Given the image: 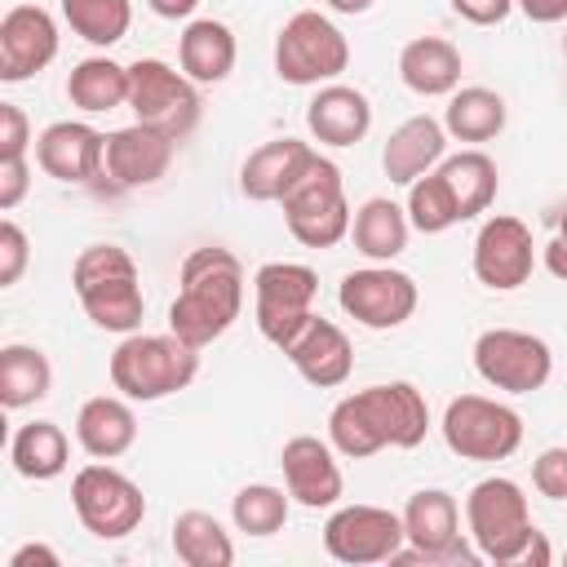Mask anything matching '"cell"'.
<instances>
[{
    "label": "cell",
    "instance_id": "6da1fadb",
    "mask_svg": "<svg viewBox=\"0 0 567 567\" xmlns=\"http://www.w3.org/2000/svg\"><path fill=\"white\" fill-rule=\"evenodd\" d=\"M430 434V403L412 381H381L346 394L328 412V443L350 456H377L381 447H416Z\"/></svg>",
    "mask_w": 567,
    "mask_h": 567
},
{
    "label": "cell",
    "instance_id": "7a4b0ae2",
    "mask_svg": "<svg viewBox=\"0 0 567 567\" xmlns=\"http://www.w3.org/2000/svg\"><path fill=\"white\" fill-rule=\"evenodd\" d=\"M244 310V266L230 248H195L182 261V288L168 306V332L204 350L230 332Z\"/></svg>",
    "mask_w": 567,
    "mask_h": 567
},
{
    "label": "cell",
    "instance_id": "3957f363",
    "mask_svg": "<svg viewBox=\"0 0 567 567\" xmlns=\"http://www.w3.org/2000/svg\"><path fill=\"white\" fill-rule=\"evenodd\" d=\"M71 288L102 332H137L146 297L137 284V261L120 244H89L71 266Z\"/></svg>",
    "mask_w": 567,
    "mask_h": 567
},
{
    "label": "cell",
    "instance_id": "277c9868",
    "mask_svg": "<svg viewBox=\"0 0 567 567\" xmlns=\"http://www.w3.org/2000/svg\"><path fill=\"white\" fill-rule=\"evenodd\" d=\"M199 372V350L177 332H128L111 354V385L133 403H155L186 390Z\"/></svg>",
    "mask_w": 567,
    "mask_h": 567
},
{
    "label": "cell",
    "instance_id": "5b68a950",
    "mask_svg": "<svg viewBox=\"0 0 567 567\" xmlns=\"http://www.w3.org/2000/svg\"><path fill=\"white\" fill-rule=\"evenodd\" d=\"M284 204V221L292 230L297 244L306 248H332L350 235V204H346V186H341V168L328 155H310V164L301 168V177L288 186Z\"/></svg>",
    "mask_w": 567,
    "mask_h": 567
},
{
    "label": "cell",
    "instance_id": "8992f818",
    "mask_svg": "<svg viewBox=\"0 0 567 567\" xmlns=\"http://www.w3.org/2000/svg\"><path fill=\"white\" fill-rule=\"evenodd\" d=\"M465 527H470V540H474L478 558H487V563H518L523 545L536 532L523 487L514 478H501V474L470 487Z\"/></svg>",
    "mask_w": 567,
    "mask_h": 567
},
{
    "label": "cell",
    "instance_id": "52a82bcc",
    "mask_svg": "<svg viewBox=\"0 0 567 567\" xmlns=\"http://www.w3.org/2000/svg\"><path fill=\"white\" fill-rule=\"evenodd\" d=\"M350 66V44L319 9L292 13L275 35V71L284 84H332Z\"/></svg>",
    "mask_w": 567,
    "mask_h": 567
},
{
    "label": "cell",
    "instance_id": "ba28073f",
    "mask_svg": "<svg viewBox=\"0 0 567 567\" xmlns=\"http://www.w3.org/2000/svg\"><path fill=\"white\" fill-rule=\"evenodd\" d=\"M439 430L461 461H505L523 443V416L487 394H456L443 408Z\"/></svg>",
    "mask_w": 567,
    "mask_h": 567
},
{
    "label": "cell",
    "instance_id": "9c48e42d",
    "mask_svg": "<svg viewBox=\"0 0 567 567\" xmlns=\"http://www.w3.org/2000/svg\"><path fill=\"white\" fill-rule=\"evenodd\" d=\"M315 297H319V275L310 266H301V261H266L252 275L257 332L275 350H284L306 328V319L315 315Z\"/></svg>",
    "mask_w": 567,
    "mask_h": 567
},
{
    "label": "cell",
    "instance_id": "30bf717a",
    "mask_svg": "<svg viewBox=\"0 0 567 567\" xmlns=\"http://www.w3.org/2000/svg\"><path fill=\"white\" fill-rule=\"evenodd\" d=\"M71 505H75V518L84 523V532H93L97 540H124L146 518L142 487L128 474H120L115 465H102V461L75 470Z\"/></svg>",
    "mask_w": 567,
    "mask_h": 567
},
{
    "label": "cell",
    "instance_id": "8fae6325",
    "mask_svg": "<svg viewBox=\"0 0 567 567\" xmlns=\"http://www.w3.org/2000/svg\"><path fill=\"white\" fill-rule=\"evenodd\" d=\"M128 106H133L137 124H151V128L168 133L173 142H182L199 124L195 80L159 58H137L128 66Z\"/></svg>",
    "mask_w": 567,
    "mask_h": 567
},
{
    "label": "cell",
    "instance_id": "7c38bea8",
    "mask_svg": "<svg viewBox=\"0 0 567 567\" xmlns=\"http://www.w3.org/2000/svg\"><path fill=\"white\" fill-rule=\"evenodd\" d=\"M403 532L408 549H399L390 563H439V567H461L474 563L478 549L461 540V509L456 496L443 487H421L403 505Z\"/></svg>",
    "mask_w": 567,
    "mask_h": 567
},
{
    "label": "cell",
    "instance_id": "4fadbf2b",
    "mask_svg": "<svg viewBox=\"0 0 567 567\" xmlns=\"http://www.w3.org/2000/svg\"><path fill=\"white\" fill-rule=\"evenodd\" d=\"M474 372L505 394H532L554 372V350L545 337L523 328H487L474 341Z\"/></svg>",
    "mask_w": 567,
    "mask_h": 567
},
{
    "label": "cell",
    "instance_id": "5bb4252c",
    "mask_svg": "<svg viewBox=\"0 0 567 567\" xmlns=\"http://www.w3.org/2000/svg\"><path fill=\"white\" fill-rule=\"evenodd\" d=\"M337 301L354 323H363L372 332H390V328L412 319L421 292H416V279L408 270H394L390 261H372V266L350 270L341 279Z\"/></svg>",
    "mask_w": 567,
    "mask_h": 567
},
{
    "label": "cell",
    "instance_id": "9a60e30c",
    "mask_svg": "<svg viewBox=\"0 0 567 567\" xmlns=\"http://www.w3.org/2000/svg\"><path fill=\"white\" fill-rule=\"evenodd\" d=\"M403 545H408L403 514H394L385 505H341L323 523V549L350 567L390 563Z\"/></svg>",
    "mask_w": 567,
    "mask_h": 567
},
{
    "label": "cell",
    "instance_id": "2e32d148",
    "mask_svg": "<svg viewBox=\"0 0 567 567\" xmlns=\"http://www.w3.org/2000/svg\"><path fill=\"white\" fill-rule=\"evenodd\" d=\"M536 270V239L527 221L496 213L478 226L474 235V279L492 292H514L532 279Z\"/></svg>",
    "mask_w": 567,
    "mask_h": 567
},
{
    "label": "cell",
    "instance_id": "e0dca14e",
    "mask_svg": "<svg viewBox=\"0 0 567 567\" xmlns=\"http://www.w3.org/2000/svg\"><path fill=\"white\" fill-rule=\"evenodd\" d=\"M58 58V22L40 4H13L0 18V80L22 84Z\"/></svg>",
    "mask_w": 567,
    "mask_h": 567
},
{
    "label": "cell",
    "instance_id": "ac0fdd59",
    "mask_svg": "<svg viewBox=\"0 0 567 567\" xmlns=\"http://www.w3.org/2000/svg\"><path fill=\"white\" fill-rule=\"evenodd\" d=\"M35 164L71 186L106 177V137L84 120H58L35 137Z\"/></svg>",
    "mask_w": 567,
    "mask_h": 567
},
{
    "label": "cell",
    "instance_id": "d6986e66",
    "mask_svg": "<svg viewBox=\"0 0 567 567\" xmlns=\"http://www.w3.org/2000/svg\"><path fill=\"white\" fill-rule=\"evenodd\" d=\"M337 447L315 439V434H297L284 443L279 452V465H284V487L297 505L306 509H328L341 501L346 492V478H341V465L332 456Z\"/></svg>",
    "mask_w": 567,
    "mask_h": 567
},
{
    "label": "cell",
    "instance_id": "ffe728a7",
    "mask_svg": "<svg viewBox=\"0 0 567 567\" xmlns=\"http://www.w3.org/2000/svg\"><path fill=\"white\" fill-rule=\"evenodd\" d=\"M173 151L177 142L151 124H128V128H115L106 137V177L115 190H137V186H151L168 173L173 164Z\"/></svg>",
    "mask_w": 567,
    "mask_h": 567
},
{
    "label": "cell",
    "instance_id": "44dd1931",
    "mask_svg": "<svg viewBox=\"0 0 567 567\" xmlns=\"http://www.w3.org/2000/svg\"><path fill=\"white\" fill-rule=\"evenodd\" d=\"M288 363L301 372V381H310L315 390H337L350 381L354 372V350H350V337L323 319V315H310L306 328L284 346Z\"/></svg>",
    "mask_w": 567,
    "mask_h": 567
},
{
    "label": "cell",
    "instance_id": "7402d4cb",
    "mask_svg": "<svg viewBox=\"0 0 567 567\" xmlns=\"http://www.w3.org/2000/svg\"><path fill=\"white\" fill-rule=\"evenodd\" d=\"M443 151H447V128L443 120L434 115H412L403 120L385 146H381V168L394 186H412L416 177L434 173V164H443Z\"/></svg>",
    "mask_w": 567,
    "mask_h": 567
},
{
    "label": "cell",
    "instance_id": "603a6c76",
    "mask_svg": "<svg viewBox=\"0 0 567 567\" xmlns=\"http://www.w3.org/2000/svg\"><path fill=\"white\" fill-rule=\"evenodd\" d=\"M306 128L323 146H354L372 128V102L350 84H319V93L306 106Z\"/></svg>",
    "mask_w": 567,
    "mask_h": 567
},
{
    "label": "cell",
    "instance_id": "cb8c5ba5",
    "mask_svg": "<svg viewBox=\"0 0 567 567\" xmlns=\"http://www.w3.org/2000/svg\"><path fill=\"white\" fill-rule=\"evenodd\" d=\"M315 146L301 142V137H275V142H261L244 168H239V190L257 204H279L288 195V186L301 177V168L310 164Z\"/></svg>",
    "mask_w": 567,
    "mask_h": 567
},
{
    "label": "cell",
    "instance_id": "d4e9b609",
    "mask_svg": "<svg viewBox=\"0 0 567 567\" xmlns=\"http://www.w3.org/2000/svg\"><path fill=\"white\" fill-rule=\"evenodd\" d=\"M399 80L421 97H452L461 89V49L443 35H416L399 49Z\"/></svg>",
    "mask_w": 567,
    "mask_h": 567
},
{
    "label": "cell",
    "instance_id": "484cf974",
    "mask_svg": "<svg viewBox=\"0 0 567 567\" xmlns=\"http://www.w3.org/2000/svg\"><path fill=\"white\" fill-rule=\"evenodd\" d=\"M133 399H115V394H97L80 408L75 416V439L93 461H115L137 443V416L128 408Z\"/></svg>",
    "mask_w": 567,
    "mask_h": 567
},
{
    "label": "cell",
    "instance_id": "4316f807",
    "mask_svg": "<svg viewBox=\"0 0 567 567\" xmlns=\"http://www.w3.org/2000/svg\"><path fill=\"white\" fill-rule=\"evenodd\" d=\"M235 31L217 18H195L186 22L177 40V62L195 84H221L235 71Z\"/></svg>",
    "mask_w": 567,
    "mask_h": 567
},
{
    "label": "cell",
    "instance_id": "83f0119b",
    "mask_svg": "<svg viewBox=\"0 0 567 567\" xmlns=\"http://www.w3.org/2000/svg\"><path fill=\"white\" fill-rule=\"evenodd\" d=\"M408 208H399L394 199L377 195V199H363L354 208V221H350V239L354 248L368 257V261H394L403 248H408Z\"/></svg>",
    "mask_w": 567,
    "mask_h": 567
},
{
    "label": "cell",
    "instance_id": "f1b7e54d",
    "mask_svg": "<svg viewBox=\"0 0 567 567\" xmlns=\"http://www.w3.org/2000/svg\"><path fill=\"white\" fill-rule=\"evenodd\" d=\"M439 173H443V182H447V190H452V199H456V208H461V221L487 213L492 199H496V190H501V173H496V164H492L483 151L443 155Z\"/></svg>",
    "mask_w": 567,
    "mask_h": 567
},
{
    "label": "cell",
    "instance_id": "f546056e",
    "mask_svg": "<svg viewBox=\"0 0 567 567\" xmlns=\"http://www.w3.org/2000/svg\"><path fill=\"white\" fill-rule=\"evenodd\" d=\"M66 97L89 115L128 106V66H120L115 58H84L66 75Z\"/></svg>",
    "mask_w": 567,
    "mask_h": 567
},
{
    "label": "cell",
    "instance_id": "4dcf8cb0",
    "mask_svg": "<svg viewBox=\"0 0 567 567\" xmlns=\"http://www.w3.org/2000/svg\"><path fill=\"white\" fill-rule=\"evenodd\" d=\"M505 97L496 89H483V84H470V89H456L447 97V111H443V128L447 137L456 142H492L501 128H505Z\"/></svg>",
    "mask_w": 567,
    "mask_h": 567
},
{
    "label": "cell",
    "instance_id": "1f68e13d",
    "mask_svg": "<svg viewBox=\"0 0 567 567\" xmlns=\"http://www.w3.org/2000/svg\"><path fill=\"white\" fill-rule=\"evenodd\" d=\"M49 385H53V368H49L44 350L22 346V341L0 350V403L9 412L40 403L49 394Z\"/></svg>",
    "mask_w": 567,
    "mask_h": 567
},
{
    "label": "cell",
    "instance_id": "d6a6232c",
    "mask_svg": "<svg viewBox=\"0 0 567 567\" xmlns=\"http://www.w3.org/2000/svg\"><path fill=\"white\" fill-rule=\"evenodd\" d=\"M66 456H71V443L62 434V425L53 421H31V425H18L13 443H9V461L22 478H58L66 470Z\"/></svg>",
    "mask_w": 567,
    "mask_h": 567
},
{
    "label": "cell",
    "instance_id": "836d02e7",
    "mask_svg": "<svg viewBox=\"0 0 567 567\" xmlns=\"http://www.w3.org/2000/svg\"><path fill=\"white\" fill-rule=\"evenodd\" d=\"M173 554L186 567H230L235 563L230 532L204 509H186L173 518Z\"/></svg>",
    "mask_w": 567,
    "mask_h": 567
},
{
    "label": "cell",
    "instance_id": "e575fe53",
    "mask_svg": "<svg viewBox=\"0 0 567 567\" xmlns=\"http://www.w3.org/2000/svg\"><path fill=\"white\" fill-rule=\"evenodd\" d=\"M62 18L93 49H111V44H120L128 35L133 4L128 0H62Z\"/></svg>",
    "mask_w": 567,
    "mask_h": 567
},
{
    "label": "cell",
    "instance_id": "d590c367",
    "mask_svg": "<svg viewBox=\"0 0 567 567\" xmlns=\"http://www.w3.org/2000/svg\"><path fill=\"white\" fill-rule=\"evenodd\" d=\"M288 505L292 496L284 487H270V483H248L235 492L230 501V518L244 536H275L284 523H288Z\"/></svg>",
    "mask_w": 567,
    "mask_h": 567
},
{
    "label": "cell",
    "instance_id": "8d00e7d4",
    "mask_svg": "<svg viewBox=\"0 0 567 567\" xmlns=\"http://www.w3.org/2000/svg\"><path fill=\"white\" fill-rule=\"evenodd\" d=\"M408 221L421 235H443V230H452L461 221V208H456V199H452V190H447L439 168L408 186Z\"/></svg>",
    "mask_w": 567,
    "mask_h": 567
},
{
    "label": "cell",
    "instance_id": "74e56055",
    "mask_svg": "<svg viewBox=\"0 0 567 567\" xmlns=\"http://www.w3.org/2000/svg\"><path fill=\"white\" fill-rule=\"evenodd\" d=\"M532 487L549 501H567V447H545L532 461Z\"/></svg>",
    "mask_w": 567,
    "mask_h": 567
},
{
    "label": "cell",
    "instance_id": "f35d334b",
    "mask_svg": "<svg viewBox=\"0 0 567 567\" xmlns=\"http://www.w3.org/2000/svg\"><path fill=\"white\" fill-rule=\"evenodd\" d=\"M27 257H31V248H27L22 226H18L13 217H4V221H0V288H9V284L22 279Z\"/></svg>",
    "mask_w": 567,
    "mask_h": 567
},
{
    "label": "cell",
    "instance_id": "ab89813d",
    "mask_svg": "<svg viewBox=\"0 0 567 567\" xmlns=\"http://www.w3.org/2000/svg\"><path fill=\"white\" fill-rule=\"evenodd\" d=\"M31 146V124H27V111L18 102H0V159H13V155H27Z\"/></svg>",
    "mask_w": 567,
    "mask_h": 567
},
{
    "label": "cell",
    "instance_id": "60d3db41",
    "mask_svg": "<svg viewBox=\"0 0 567 567\" xmlns=\"http://www.w3.org/2000/svg\"><path fill=\"white\" fill-rule=\"evenodd\" d=\"M31 186V168H27V155H13V159H0V208H18L22 195Z\"/></svg>",
    "mask_w": 567,
    "mask_h": 567
},
{
    "label": "cell",
    "instance_id": "b9f144b4",
    "mask_svg": "<svg viewBox=\"0 0 567 567\" xmlns=\"http://www.w3.org/2000/svg\"><path fill=\"white\" fill-rule=\"evenodd\" d=\"M509 9H514V0H452V13L474 27H496L509 18Z\"/></svg>",
    "mask_w": 567,
    "mask_h": 567
},
{
    "label": "cell",
    "instance_id": "7bdbcfd3",
    "mask_svg": "<svg viewBox=\"0 0 567 567\" xmlns=\"http://www.w3.org/2000/svg\"><path fill=\"white\" fill-rule=\"evenodd\" d=\"M58 567L62 558H58V549H49V545H40V540H31V545H22V549H13L9 554V567Z\"/></svg>",
    "mask_w": 567,
    "mask_h": 567
},
{
    "label": "cell",
    "instance_id": "ee69618b",
    "mask_svg": "<svg viewBox=\"0 0 567 567\" xmlns=\"http://www.w3.org/2000/svg\"><path fill=\"white\" fill-rule=\"evenodd\" d=\"M532 22H563L567 18V0H514Z\"/></svg>",
    "mask_w": 567,
    "mask_h": 567
},
{
    "label": "cell",
    "instance_id": "f6af8a7d",
    "mask_svg": "<svg viewBox=\"0 0 567 567\" xmlns=\"http://www.w3.org/2000/svg\"><path fill=\"white\" fill-rule=\"evenodd\" d=\"M549 558H554V554H549V540H545V532L536 527L532 540H527L523 554H518V567H549Z\"/></svg>",
    "mask_w": 567,
    "mask_h": 567
},
{
    "label": "cell",
    "instance_id": "bcb514c9",
    "mask_svg": "<svg viewBox=\"0 0 567 567\" xmlns=\"http://www.w3.org/2000/svg\"><path fill=\"white\" fill-rule=\"evenodd\" d=\"M540 257H545V270H549L554 279H563V284H567V244H563L558 235L540 248Z\"/></svg>",
    "mask_w": 567,
    "mask_h": 567
},
{
    "label": "cell",
    "instance_id": "7dc6e473",
    "mask_svg": "<svg viewBox=\"0 0 567 567\" xmlns=\"http://www.w3.org/2000/svg\"><path fill=\"white\" fill-rule=\"evenodd\" d=\"M151 4V13H159V18H190L195 9H199V0H146Z\"/></svg>",
    "mask_w": 567,
    "mask_h": 567
},
{
    "label": "cell",
    "instance_id": "c3c4849f",
    "mask_svg": "<svg viewBox=\"0 0 567 567\" xmlns=\"http://www.w3.org/2000/svg\"><path fill=\"white\" fill-rule=\"evenodd\" d=\"M377 0H328V9L332 13H346V18H354V13H368Z\"/></svg>",
    "mask_w": 567,
    "mask_h": 567
},
{
    "label": "cell",
    "instance_id": "681fc988",
    "mask_svg": "<svg viewBox=\"0 0 567 567\" xmlns=\"http://www.w3.org/2000/svg\"><path fill=\"white\" fill-rule=\"evenodd\" d=\"M558 239H563V244H567V204H563V208H558Z\"/></svg>",
    "mask_w": 567,
    "mask_h": 567
},
{
    "label": "cell",
    "instance_id": "f907efd6",
    "mask_svg": "<svg viewBox=\"0 0 567 567\" xmlns=\"http://www.w3.org/2000/svg\"><path fill=\"white\" fill-rule=\"evenodd\" d=\"M563 53H567V35H563Z\"/></svg>",
    "mask_w": 567,
    "mask_h": 567
}]
</instances>
